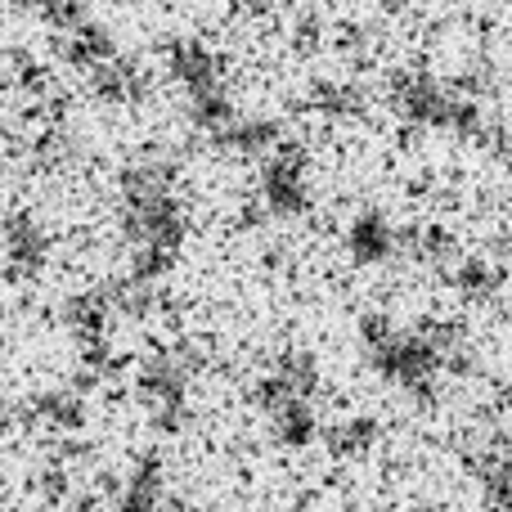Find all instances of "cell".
Returning a JSON list of instances; mask_svg holds the SVG:
<instances>
[{"label": "cell", "instance_id": "obj_3", "mask_svg": "<svg viewBox=\"0 0 512 512\" xmlns=\"http://www.w3.org/2000/svg\"><path fill=\"white\" fill-rule=\"evenodd\" d=\"M378 436H382L378 418L351 414V418H337V423L324 432V441H328V450H333L337 459H364V454L378 445Z\"/></svg>", "mask_w": 512, "mask_h": 512}, {"label": "cell", "instance_id": "obj_2", "mask_svg": "<svg viewBox=\"0 0 512 512\" xmlns=\"http://www.w3.org/2000/svg\"><path fill=\"white\" fill-rule=\"evenodd\" d=\"M140 400L144 414L153 418L158 432H180L189 418V387L176 369H153L140 378Z\"/></svg>", "mask_w": 512, "mask_h": 512}, {"label": "cell", "instance_id": "obj_4", "mask_svg": "<svg viewBox=\"0 0 512 512\" xmlns=\"http://www.w3.org/2000/svg\"><path fill=\"white\" fill-rule=\"evenodd\" d=\"M499 409H504V414L512 418V382H508V387H504V391H499Z\"/></svg>", "mask_w": 512, "mask_h": 512}, {"label": "cell", "instance_id": "obj_1", "mask_svg": "<svg viewBox=\"0 0 512 512\" xmlns=\"http://www.w3.org/2000/svg\"><path fill=\"white\" fill-rule=\"evenodd\" d=\"M167 508H171L167 463L158 454H140L113 486V512H167Z\"/></svg>", "mask_w": 512, "mask_h": 512}]
</instances>
